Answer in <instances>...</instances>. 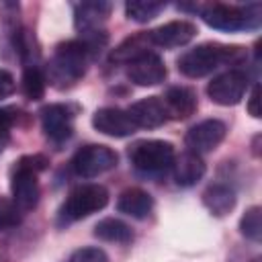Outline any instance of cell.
<instances>
[{"mask_svg": "<svg viewBox=\"0 0 262 262\" xmlns=\"http://www.w3.org/2000/svg\"><path fill=\"white\" fill-rule=\"evenodd\" d=\"M203 203L215 217H223L235 207V190L221 182L211 184L203 192Z\"/></svg>", "mask_w": 262, "mask_h": 262, "instance_id": "obj_19", "label": "cell"}, {"mask_svg": "<svg viewBox=\"0 0 262 262\" xmlns=\"http://www.w3.org/2000/svg\"><path fill=\"white\" fill-rule=\"evenodd\" d=\"M176 158L174 145L162 139H143L135 141L129 147V160L135 170L143 174H164L172 168Z\"/></svg>", "mask_w": 262, "mask_h": 262, "instance_id": "obj_5", "label": "cell"}, {"mask_svg": "<svg viewBox=\"0 0 262 262\" xmlns=\"http://www.w3.org/2000/svg\"><path fill=\"white\" fill-rule=\"evenodd\" d=\"M119 162V156L108 145L90 143L76 151L72 158V170L82 178H94L108 170H113Z\"/></svg>", "mask_w": 262, "mask_h": 262, "instance_id": "obj_7", "label": "cell"}, {"mask_svg": "<svg viewBox=\"0 0 262 262\" xmlns=\"http://www.w3.org/2000/svg\"><path fill=\"white\" fill-rule=\"evenodd\" d=\"M129 117L133 119V123L137 127L143 129H156L160 125H164L168 121V113H166V104L160 96H147L141 98L137 102H133L127 108Z\"/></svg>", "mask_w": 262, "mask_h": 262, "instance_id": "obj_15", "label": "cell"}, {"mask_svg": "<svg viewBox=\"0 0 262 262\" xmlns=\"http://www.w3.org/2000/svg\"><path fill=\"white\" fill-rule=\"evenodd\" d=\"M162 100L166 104L168 117L178 121L188 119L196 111V96L190 88H184V86H172Z\"/></svg>", "mask_w": 262, "mask_h": 262, "instance_id": "obj_16", "label": "cell"}, {"mask_svg": "<svg viewBox=\"0 0 262 262\" xmlns=\"http://www.w3.org/2000/svg\"><path fill=\"white\" fill-rule=\"evenodd\" d=\"M18 221H20V209L12 201L0 196V231L18 225Z\"/></svg>", "mask_w": 262, "mask_h": 262, "instance_id": "obj_24", "label": "cell"}, {"mask_svg": "<svg viewBox=\"0 0 262 262\" xmlns=\"http://www.w3.org/2000/svg\"><path fill=\"white\" fill-rule=\"evenodd\" d=\"M237 53L239 47H229L221 43H201L188 49L186 53H182L176 63H178V72L184 74L186 78H203Z\"/></svg>", "mask_w": 262, "mask_h": 262, "instance_id": "obj_2", "label": "cell"}, {"mask_svg": "<svg viewBox=\"0 0 262 262\" xmlns=\"http://www.w3.org/2000/svg\"><path fill=\"white\" fill-rule=\"evenodd\" d=\"M111 12V4L108 2H82L76 4L74 8V23L76 29L84 35V43L88 45V49H96L98 43V35L104 37L102 33V23L106 20Z\"/></svg>", "mask_w": 262, "mask_h": 262, "instance_id": "obj_8", "label": "cell"}, {"mask_svg": "<svg viewBox=\"0 0 262 262\" xmlns=\"http://www.w3.org/2000/svg\"><path fill=\"white\" fill-rule=\"evenodd\" d=\"M248 74L242 70H227L219 76H215L207 84V94L215 104L221 106H233L237 104L246 90H248Z\"/></svg>", "mask_w": 262, "mask_h": 262, "instance_id": "obj_9", "label": "cell"}, {"mask_svg": "<svg viewBox=\"0 0 262 262\" xmlns=\"http://www.w3.org/2000/svg\"><path fill=\"white\" fill-rule=\"evenodd\" d=\"M108 203V190L100 184H82L70 192L66 203L61 205L63 221H78L92 213H98Z\"/></svg>", "mask_w": 262, "mask_h": 262, "instance_id": "obj_6", "label": "cell"}, {"mask_svg": "<svg viewBox=\"0 0 262 262\" xmlns=\"http://www.w3.org/2000/svg\"><path fill=\"white\" fill-rule=\"evenodd\" d=\"M172 168H174V178L178 186H192L205 174V162L194 151H184L178 158H174Z\"/></svg>", "mask_w": 262, "mask_h": 262, "instance_id": "obj_17", "label": "cell"}, {"mask_svg": "<svg viewBox=\"0 0 262 262\" xmlns=\"http://www.w3.org/2000/svg\"><path fill=\"white\" fill-rule=\"evenodd\" d=\"M41 125L51 141L61 143L74 131V115L66 104H47L41 111Z\"/></svg>", "mask_w": 262, "mask_h": 262, "instance_id": "obj_14", "label": "cell"}, {"mask_svg": "<svg viewBox=\"0 0 262 262\" xmlns=\"http://www.w3.org/2000/svg\"><path fill=\"white\" fill-rule=\"evenodd\" d=\"M196 27L190 20H170L166 25L156 27L154 31L147 33V41L164 47V49H174V47H182L186 43H190L196 37Z\"/></svg>", "mask_w": 262, "mask_h": 262, "instance_id": "obj_13", "label": "cell"}, {"mask_svg": "<svg viewBox=\"0 0 262 262\" xmlns=\"http://www.w3.org/2000/svg\"><path fill=\"white\" fill-rule=\"evenodd\" d=\"M248 113L254 119H260V88L258 86L252 88V94L248 98Z\"/></svg>", "mask_w": 262, "mask_h": 262, "instance_id": "obj_27", "label": "cell"}, {"mask_svg": "<svg viewBox=\"0 0 262 262\" xmlns=\"http://www.w3.org/2000/svg\"><path fill=\"white\" fill-rule=\"evenodd\" d=\"M225 133H227V127L223 121L219 119H205L196 125H192L186 133V145H188V151H194V154H209L213 151L223 139H225Z\"/></svg>", "mask_w": 262, "mask_h": 262, "instance_id": "obj_11", "label": "cell"}, {"mask_svg": "<svg viewBox=\"0 0 262 262\" xmlns=\"http://www.w3.org/2000/svg\"><path fill=\"white\" fill-rule=\"evenodd\" d=\"M239 231L252 239V242H260L262 237V209L260 207H250L239 221Z\"/></svg>", "mask_w": 262, "mask_h": 262, "instance_id": "obj_23", "label": "cell"}, {"mask_svg": "<svg viewBox=\"0 0 262 262\" xmlns=\"http://www.w3.org/2000/svg\"><path fill=\"white\" fill-rule=\"evenodd\" d=\"M94 235L102 242H115V244H125V242H131V237H133L131 227L125 221L115 219V217L100 219L94 225Z\"/></svg>", "mask_w": 262, "mask_h": 262, "instance_id": "obj_20", "label": "cell"}, {"mask_svg": "<svg viewBox=\"0 0 262 262\" xmlns=\"http://www.w3.org/2000/svg\"><path fill=\"white\" fill-rule=\"evenodd\" d=\"M164 8H166V2H158V0H129V2H125V12L135 23H147V20L156 18Z\"/></svg>", "mask_w": 262, "mask_h": 262, "instance_id": "obj_21", "label": "cell"}, {"mask_svg": "<svg viewBox=\"0 0 262 262\" xmlns=\"http://www.w3.org/2000/svg\"><path fill=\"white\" fill-rule=\"evenodd\" d=\"M47 160L41 156H29L16 162L10 174L12 203L20 211H31L39 203V180L37 174L45 168Z\"/></svg>", "mask_w": 262, "mask_h": 262, "instance_id": "obj_3", "label": "cell"}, {"mask_svg": "<svg viewBox=\"0 0 262 262\" xmlns=\"http://www.w3.org/2000/svg\"><path fill=\"white\" fill-rule=\"evenodd\" d=\"M201 18L217 31H244L252 29L260 23V4L250 6H235V4H221L213 2L201 8Z\"/></svg>", "mask_w": 262, "mask_h": 262, "instance_id": "obj_4", "label": "cell"}, {"mask_svg": "<svg viewBox=\"0 0 262 262\" xmlns=\"http://www.w3.org/2000/svg\"><path fill=\"white\" fill-rule=\"evenodd\" d=\"M117 209L119 213H125L133 219H145L154 209V199L141 188H127L119 194Z\"/></svg>", "mask_w": 262, "mask_h": 262, "instance_id": "obj_18", "label": "cell"}, {"mask_svg": "<svg viewBox=\"0 0 262 262\" xmlns=\"http://www.w3.org/2000/svg\"><path fill=\"white\" fill-rule=\"evenodd\" d=\"M127 76L137 86H156L166 78V63L154 51H141L127 61Z\"/></svg>", "mask_w": 262, "mask_h": 262, "instance_id": "obj_10", "label": "cell"}, {"mask_svg": "<svg viewBox=\"0 0 262 262\" xmlns=\"http://www.w3.org/2000/svg\"><path fill=\"white\" fill-rule=\"evenodd\" d=\"M14 88H16L14 76H12L8 70L0 68V100H6L8 96H12Z\"/></svg>", "mask_w": 262, "mask_h": 262, "instance_id": "obj_26", "label": "cell"}, {"mask_svg": "<svg viewBox=\"0 0 262 262\" xmlns=\"http://www.w3.org/2000/svg\"><path fill=\"white\" fill-rule=\"evenodd\" d=\"M88 57H90V49L84 41H66L57 45L47 68L49 80L57 88L76 84L86 74Z\"/></svg>", "mask_w": 262, "mask_h": 262, "instance_id": "obj_1", "label": "cell"}, {"mask_svg": "<svg viewBox=\"0 0 262 262\" xmlns=\"http://www.w3.org/2000/svg\"><path fill=\"white\" fill-rule=\"evenodd\" d=\"M23 90L29 100H41L45 94V78L37 66H27L23 74Z\"/></svg>", "mask_w": 262, "mask_h": 262, "instance_id": "obj_22", "label": "cell"}, {"mask_svg": "<svg viewBox=\"0 0 262 262\" xmlns=\"http://www.w3.org/2000/svg\"><path fill=\"white\" fill-rule=\"evenodd\" d=\"M92 127L108 137H129L137 131V125L129 117L127 111L117 108V106H104L98 108L92 115Z\"/></svg>", "mask_w": 262, "mask_h": 262, "instance_id": "obj_12", "label": "cell"}, {"mask_svg": "<svg viewBox=\"0 0 262 262\" xmlns=\"http://www.w3.org/2000/svg\"><path fill=\"white\" fill-rule=\"evenodd\" d=\"M70 262H108V256L100 248H80L72 254Z\"/></svg>", "mask_w": 262, "mask_h": 262, "instance_id": "obj_25", "label": "cell"}]
</instances>
